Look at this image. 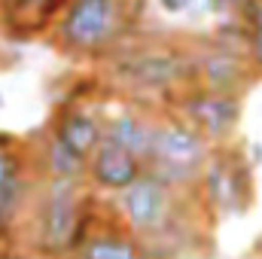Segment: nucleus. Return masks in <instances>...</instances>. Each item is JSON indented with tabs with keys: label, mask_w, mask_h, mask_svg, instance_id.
I'll return each instance as SVG.
<instances>
[{
	"label": "nucleus",
	"mask_w": 262,
	"mask_h": 259,
	"mask_svg": "<svg viewBox=\"0 0 262 259\" xmlns=\"http://www.w3.org/2000/svg\"><path fill=\"white\" fill-rule=\"evenodd\" d=\"M0 259H9V253H6V250H3V247H0Z\"/></svg>",
	"instance_id": "nucleus-19"
},
{
	"label": "nucleus",
	"mask_w": 262,
	"mask_h": 259,
	"mask_svg": "<svg viewBox=\"0 0 262 259\" xmlns=\"http://www.w3.org/2000/svg\"><path fill=\"white\" fill-rule=\"evenodd\" d=\"M165 15H186V12H192L201 0H152Z\"/></svg>",
	"instance_id": "nucleus-16"
},
{
	"label": "nucleus",
	"mask_w": 262,
	"mask_h": 259,
	"mask_svg": "<svg viewBox=\"0 0 262 259\" xmlns=\"http://www.w3.org/2000/svg\"><path fill=\"white\" fill-rule=\"evenodd\" d=\"M101 198L79 183L40 180L21 223V250L28 259H73L98 217Z\"/></svg>",
	"instance_id": "nucleus-4"
},
{
	"label": "nucleus",
	"mask_w": 262,
	"mask_h": 259,
	"mask_svg": "<svg viewBox=\"0 0 262 259\" xmlns=\"http://www.w3.org/2000/svg\"><path fill=\"white\" fill-rule=\"evenodd\" d=\"M73 259H156V253L113 213L107 198H101L98 217Z\"/></svg>",
	"instance_id": "nucleus-9"
},
{
	"label": "nucleus",
	"mask_w": 262,
	"mask_h": 259,
	"mask_svg": "<svg viewBox=\"0 0 262 259\" xmlns=\"http://www.w3.org/2000/svg\"><path fill=\"white\" fill-rule=\"evenodd\" d=\"M31 146H34V165H37L40 180L85 186V162L89 159H82L73 149H67L64 143L58 137H52L46 128L31 134Z\"/></svg>",
	"instance_id": "nucleus-13"
},
{
	"label": "nucleus",
	"mask_w": 262,
	"mask_h": 259,
	"mask_svg": "<svg viewBox=\"0 0 262 259\" xmlns=\"http://www.w3.org/2000/svg\"><path fill=\"white\" fill-rule=\"evenodd\" d=\"M107 204L156 259H180L201 250L213 226L195 192H180L152 174H143L125 192L107 198Z\"/></svg>",
	"instance_id": "nucleus-1"
},
{
	"label": "nucleus",
	"mask_w": 262,
	"mask_h": 259,
	"mask_svg": "<svg viewBox=\"0 0 262 259\" xmlns=\"http://www.w3.org/2000/svg\"><path fill=\"white\" fill-rule=\"evenodd\" d=\"M64 0H15L12 9L0 18V34L6 43L46 40L52 21L58 18Z\"/></svg>",
	"instance_id": "nucleus-12"
},
{
	"label": "nucleus",
	"mask_w": 262,
	"mask_h": 259,
	"mask_svg": "<svg viewBox=\"0 0 262 259\" xmlns=\"http://www.w3.org/2000/svg\"><path fill=\"white\" fill-rule=\"evenodd\" d=\"M101 79L116 98L168 107L192 85V43L183 37L134 34L101 64Z\"/></svg>",
	"instance_id": "nucleus-2"
},
{
	"label": "nucleus",
	"mask_w": 262,
	"mask_h": 259,
	"mask_svg": "<svg viewBox=\"0 0 262 259\" xmlns=\"http://www.w3.org/2000/svg\"><path fill=\"white\" fill-rule=\"evenodd\" d=\"M12 3H15V0H0V18H3V15L12 9Z\"/></svg>",
	"instance_id": "nucleus-17"
},
{
	"label": "nucleus",
	"mask_w": 262,
	"mask_h": 259,
	"mask_svg": "<svg viewBox=\"0 0 262 259\" xmlns=\"http://www.w3.org/2000/svg\"><path fill=\"white\" fill-rule=\"evenodd\" d=\"M40 189L31 134L0 131V247L12 259H28L21 250V223Z\"/></svg>",
	"instance_id": "nucleus-7"
},
{
	"label": "nucleus",
	"mask_w": 262,
	"mask_h": 259,
	"mask_svg": "<svg viewBox=\"0 0 262 259\" xmlns=\"http://www.w3.org/2000/svg\"><path fill=\"white\" fill-rule=\"evenodd\" d=\"M201 6H204V12H210L223 21V18H238L244 0H201Z\"/></svg>",
	"instance_id": "nucleus-15"
},
{
	"label": "nucleus",
	"mask_w": 262,
	"mask_h": 259,
	"mask_svg": "<svg viewBox=\"0 0 262 259\" xmlns=\"http://www.w3.org/2000/svg\"><path fill=\"white\" fill-rule=\"evenodd\" d=\"M143 174H146L143 159H137L134 153L110 140H101V146L85 162V186L98 198H113V195L125 192Z\"/></svg>",
	"instance_id": "nucleus-11"
},
{
	"label": "nucleus",
	"mask_w": 262,
	"mask_h": 259,
	"mask_svg": "<svg viewBox=\"0 0 262 259\" xmlns=\"http://www.w3.org/2000/svg\"><path fill=\"white\" fill-rule=\"evenodd\" d=\"M210 149L213 146L186 119H180L168 107H159L143 168H146V174L159 177L162 183H168L180 192H195L201 168H204Z\"/></svg>",
	"instance_id": "nucleus-6"
},
{
	"label": "nucleus",
	"mask_w": 262,
	"mask_h": 259,
	"mask_svg": "<svg viewBox=\"0 0 262 259\" xmlns=\"http://www.w3.org/2000/svg\"><path fill=\"white\" fill-rule=\"evenodd\" d=\"M195 195L210 223L250 213L256 201V168L241 140L210 149L198 177Z\"/></svg>",
	"instance_id": "nucleus-5"
},
{
	"label": "nucleus",
	"mask_w": 262,
	"mask_h": 259,
	"mask_svg": "<svg viewBox=\"0 0 262 259\" xmlns=\"http://www.w3.org/2000/svg\"><path fill=\"white\" fill-rule=\"evenodd\" d=\"M3 107H6V95L0 92V110H3Z\"/></svg>",
	"instance_id": "nucleus-18"
},
{
	"label": "nucleus",
	"mask_w": 262,
	"mask_h": 259,
	"mask_svg": "<svg viewBox=\"0 0 262 259\" xmlns=\"http://www.w3.org/2000/svg\"><path fill=\"white\" fill-rule=\"evenodd\" d=\"M156 113L159 107H146L128 98L110 95L104 107V140L134 153L137 159H146L152 128H156Z\"/></svg>",
	"instance_id": "nucleus-10"
},
{
	"label": "nucleus",
	"mask_w": 262,
	"mask_h": 259,
	"mask_svg": "<svg viewBox=\"0 0 262 259\" xmlns=\"http://www.w3.org/2000/svg\"><path fill=\"white\" fill-rule=\"evenodd\" d=\"M238 21L244 25V49L247 58L256 70V76L262 79V0H244Z\"/></svg>",
	"instance_id": "nucleus-14"
},
{
	"label": "nucleus",
	"mask_w": 262,
	"mask_h": 259,
	"mask_svg": "<svg viewBox=\"0 0 262 259\" xmlns=\"http://www.w3.org/2000/svg\"><path fill=\"white\" fill-rule=\"evenodd\" d=\"M146 0H64L46 40L73 64H104L140 34Z\"/></svg>",
	"instance_id": "nucleus-3"
},
{
	"label": "nucleus",
	"mask_w": 262,
	"mask_h": 259,
	"mask_svg": "<svg viewBox=\"0 0 262 259\" xmlns=\"http://www.w3.org/2000/svg\"><path fill=\"white\" fill-rule=\"evenodd\" d=\"M168 110L186 119L210 146H226L238 140V128L244 119V98L189 85L168 104Z\"/></svg>",
	"instance_id": "nucleus-8"
}]
</instances>
